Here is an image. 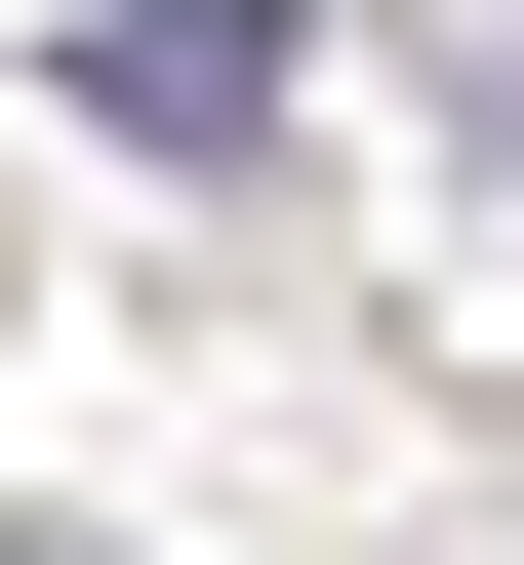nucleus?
<instances>
[{"mask_svg": "<svg viewBox=\"0 0 524 565\" xmlns=\"http://www.w3.org/2000/svg\"><path fill=\"white\" fill-rule=\"evenodd\" d=\"M484 162H524V0H484Z\"/></svg>", "mask_w": 524, "mask_h": 565, "instance_id": "obj_2", "label": "nucleus"}, {"mask_svg": "<svg viewBox=\"0 0 524 565\" xmlns=\"http://www.w3.org/2000/svg\"><path fill=\"white\" fill-rule=\"evenodd\" d=\"M282 82H323V0H82V121L121 162H282Z\"/></svg>", "mask_w": 524, "mask_h": 565, "instance_id": "obj_1", "label": "nucleus"}]
</instances>
